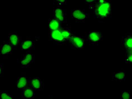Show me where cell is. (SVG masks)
I'll use <instances>...</instances> for the list:
<instances>
[{
    "label": "cell",
    "instance_id": "6da1fadb",
    "mask_svg": "<svg viewBox=\"0 0 132 99\" xmlns=\"http://www.w3.org/2000/svg\"><path fill=\"white\" fill-rule=\"evenodd\" d=\"M94 11V16L98 19L104 20L112 16V4L108 0H98L90 6Z\"/></svg>",
    "mask_w": 132,
    "mask_h": 99
},
{
    "label": "cell",
    "instance_id": "7a4b0ae2",
    "mask_svg": "<svg viewBox=\"0 0 132 99\" xmlns=\"http://www.w3.org/2000/svg\"><path fill=\"white\" fill-rule=\"evenodd\" d=\"M49 40L52 41L56 45H66L68 43L63 37L61 29L53 31H49Z\"/></svg>",
    "mask_w": 132,
    "mask_h": 99
},
{
    "label": "cell",
    "instance_id": "3957f363",
    "mask_svg": "<svg viewBox=\"0 0 132 99\" xmlns=\"http://www.w3.org/2000/svg\"><path fill=\"white\" fill-rule=\"evenodd\" d=\"M86 40L89 42L90 45H97L103 40V35L97 30L90 31L86 33L85 35Z\"/></svg>",
    "mask_w": 132,
    "mask_h": 99
},
{
    "label": "cell",
    "instance_id": "277c9868",
    "mask_svg": "<svg viewBox=\"0 0 132 99\" xmlns=\"http://www.w3.org/2000/svg\"><path fill=\"white\" fill-rule=\"evenodd\" d=\"M71 17L77 22L84 23L89 18V14L85 10L74 9L71 10Z\"/></svg>",
    "mask_w": 132,
    "mask_h": 99
},
{
    "label": "cell",
    "instance_id": "5b68a950",
    "mask_svg": "<svg viewBox=\"0 0 132 99\" xmlns=\"http://www.w3.org/2000/svg\"><path fill=\"white\" fill-rule=\"evenodd\" d=\"M69 43L72 49L81 50L85 47V39L81 36L74 35Z\"/></svg>",
    "mask_w": 132,
    "mask_h": 99
},
{
    "label": "cell",
    "instance_id": "8992f818",
    "mask_svg": "<svg viewBox=\"0 0 132 99\" xmlns=\"http://www.w3.org/2000/svg\"><path fill=\"white\" fill-rule=\"evenodd\" d=\"M54 18L59 21L61 23H67V13L64 9L61 6L57 5L53 10Z\"/></svg>",
    "mask_w": 132,
    "mask_h": 99
},
{
    "label": "cell",
    "instance_id": "52a82bcc",
    "mask_svg": "<svg viewBox=\"0 0 132 99\" xmlns=\"http://www.w3.org/2000/svg\"><path fill=\"white\" fill-rule=\"evenodd\" d=\"M28 86L35 91H43L44 84L39 77H30L28 79Z\"/></svg>",
    "mask_w": 132,
    "mask_h": 99
},
{
    "label": "cell",
    "instance_id": "ba28073f",
    "mask_svg": "<svg viewBox=\"0 0 132 99\" xmlns=\"http://www.w3.org/2000/svg\"><path fill=\"white\" fill-rule=\"evenodd\" d=\"M22 38L21 36L17 32H11L8 35V42L13 47V49L17 48L20 45Z\"/></svg>",
    "mask_w": 132,
    "mask_h": 99
},
{
    "label": "cell",
    "instance_id": "9c48e42d",
    "mask_svg": "<svg viewBox=\"0 0 132 99\" xmlns=\"http://www.w3.org/2000/svg\"><path fill=\"white\" fill-rule=\"evenodd\" d=\"M121 49L128 50L132 49V34L127 33L121 37Z\"/></svg>",
    "mask_w": 132,
    "mask_h": 99
},
{
    "label": "cell",
    "instance_id": "30bf717a",
    "mask_svg": "<svg viewBox=\"0 0 132 99\" xmlns=\"http://www.w3.org/2000/svg\"><path fill=\"white\" fill-rule=\"evenodd\" d=\"M35 56L31 53H27L23 55L20 60V64L22 68L29 67L32 63L34 62Z\"/></svg>",
    "mask_w": 132,
    "mask_h": 99
},
{
    "label": "cell",
    "instance_id": "8fae6325",
    "mask_svg": "<svg viewBox=\"0 0 132 99\" xmlns=\"http://www.w3.org/2000/svg\"><path fill=\"white\" fill-rule=\"evenodd\" d=\"M21 50L28 52L35 49V41L34 40L27 39L22 41L20 44Z\"/></svg>",
    "mask_w": 132,
    "mask_h": 99
},
{
    "label": "cell",
    "instance_id": "7c38bea8",
    "mask_svg": "<svg viewBox=\"0 0 132 99\" xmlns=\"http://www.w3.org/2000/svg\"><path fill=\"white\" fill-rule=\"evenodd\" d=\"M13 48L8 41H4L0 45V54L4 55H8L12 54Z\"/></svg>",
    "mask_w": 132,
    "mask_h": 99
},
{
    "label": "cell",
    "instance_id": "4fadbf2b",
    "mask_svg": "<svg viewBox=\"0 0 132 99\" xmlns=\"http://www.w3.org/2000/svg\"><path fill=\"white\" fill-rule=\"evenodd\" d=\"M35 95V90L29 86L23 89L22 91V97L23 99H34Z\"/></svg>",
    "mask_w": 132,
    "mask_h": 99
},
{
    "label": "cell",
    "instance_id": "5bb4252c",
    "mask_svg": "<svg viewBox=\"0 0 132 99\" xmlns=\"http://www.w3.org/2000/svg\"><path fill=\"white\" fill-rule=\"evenodd\" d=\"M62 27V23L55 19L54 18H52L49 19V31H53L59 29Z\"/></svg>",
    "mask_w": 132,
    "mask_h": 99
},
{
    "label": "cell",
    "instance_id": "9a60e30c",
    "mask_svg": "<svg viewBox=\"0 0 132 99\" xmlns=\"http://www.w3.org/2000/svg\"><path fill=\"white\" fill-rule=\"evenodd\" d=\"M61 31L63 37H64V39L66 40L67 43H69L71 40V39L74 36L73 33L71 31L70 28L65 27H62L61 28Z\"/></svg>",
    "mask_w": 132,
    "mask_h": 99
},
{
    "label": "cell",
    "instance_id": "2e32d148",
    "mask_svg": "<svg viewBox=\"0 0 132 99\" xmlns=\"http://www.w3.org/2000/svg\"><path fill=\"white\" fill-rule=\"evenodd\" d=\"M17 89L23 90L28 87V78L26 77H20L16 82Z\"/></svg>",
    "mask_w": 132,
    "mask_h": 99
},
{
    "label": "cell",
    "instance_id": "e0dca14e",
    "mask_svg": "<svg viewBox=\"0 0 132 99\" xmlns=\"http://www.w3.org/2000/svg\"><path fill=\"white\" fill-rule=\"evenodd\" d=\"M112 80L115 82H122L125 80V71L124 70H119L112 74Z\"/></svg>",
    "mask_w": 132,
    "mask_h": 99
},
{
    "label": "cell",
    "instance_id": "ac0fdd59",
    "mask_svg": "<svg viewBox=\"0 0 132 99\" xmlns=\"http://www.w3.org/2000/svg\"><path fill=\"white\" fill-rule=\"evenodd\" d=\"M0 99H13V97L7 91H2L0 92Z\"/></svg>",
    "mask_w": 132,
    "mask_h": 99
},
{
    "label": "cell",
    "instance_id": "d6986e66",
    "mask_svg": "<svg viewBox=\"0 0 132 99\" xmlns=\"http://www.w3.org/2000/svg\"><path fill=\"white\" fill-rule=\"evenodd\" d=\"M125 62L127 64H131L132 62V49L127 50L125 53Z\"/></svg>",
    "mask_w": 132,
    "mask_h": 99
},
{
    "label": "cell",
    "instance_id": "ffe728a7",
    "mask_svg": "<svg viewBox=\"0 0 132 99\" xmlns=\"http://www.w3.org/2000/svg\"><path fill=\"white\" fill-rule=\"evenodd\" d=\"M121 99H130V92L129 91L121 92Z\"/></svg>",
    "mask_w": 132,
    "mask_h": 99
},
{
    "label": "cell",
    "instance_id": "44dd1931",
    "mask_svg": "<svg viewBox=\"0 0 132 99\" xmlns=\"http://www.w3.org/2000/svg\"><path fill=\"white\" fill-rule=\"evenodd\" d=\"M66 2L67 1L65 0H56V1H54V4L58 6L59 5H64L66 4Z\"/></svg>",
    "mask_w": 132,
    "mask_h": 99
},
{
    "label": "cell",
    "instance_id": "7402d4cb",
    "mask_svg": "<svg viewBox=\"0 0 132 99\" xmlns=\"http://www.w3.org/2000/svg\"><path fill=\"white\" fill-rule=\"evenodd\" d=\"M95 2V0H86V1H85V3H87V4H90V5L93 4V3H94Z\"/></svg>",
    "mask_w": 132,
    "mask_h": 99
},
{
    "label": "cell",
    "instance_id": "603a6c76",
    "mask_svg": "<svg viewBox=\"0 0 132 99\" xmlns=\"http://www.w3.org/2000/svg\"><path fill=\"white\" fill-rule=\"evenodd\" d=\"M3 73H4V70H3V67L2 65H0V77L2 75Z\"/></svg>",
    "mask_w": 132,
    "mask_h": 99
},
{
    "label": "cell",
    "instance_id": "cb8c5ba5",
    "mask_svg": "<svg viewBox=\"0 0 132 99\" xmlns=\"http://www.w3.org/2000/svg\"><path fill=\"white\" fill-rule=\"evenodd\" d=\"M47 99H54V98H47Z\"/></svg>",
    "mask_w": 132,
    "mask_h": 99
}]
</instances>
